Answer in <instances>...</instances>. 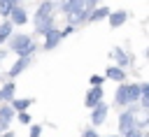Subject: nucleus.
I'll return each mask as SVG.
<instances>
[{
    "mask_svg": "<svg viewBox=\"0 0 149 137\" xmlns=\"http://www.w3.org/2000/svg\"><path fill=\"white\" fill-rule=\"evenodd\" d=\"M12 121V109L9 107H0V128H7Z\"/></svg>",
    "mask_w": 149,
    "mask_h": 137,
    "instance_id": "obj_9",
    "label": "nucleus"
},
{
    "mask_svg": "<svg viewBox=\"0 0 149 137\" xmlns=\"http://www.w3.org/2000/svg\"><path fill=\"white\" fill-rule=\"evenodd\" d=\"M119 128H121V132H126V130H130V128H137L135 111H123V114L119 116Z\"/></svg>",
    "mask_w": 149,
    "mask_h": 137,
    "instance_id": "obj_2",
    "label": "nucleus"
},
{
    "mask_svg": "<svg viewBox=\"0 0 149 137\" xmlns=\"http://www.w3.org/2000/svg\"><path fill=\"white\" fill-rule=\"evenodd\" d=\"M51 12H54V2H42L40 5V9H37V14H35V19H49L51 16Z\"/></svg>",
    "mask_w": 149,
    "mask_h": 137,
    "instance_id": "obj_6",
    "label": "nucleus"
},
{
    "mask_svg": "<svg viewBox=\"0 0 149 137\" xmlns=\"http://www.w3.org/2000/svg\"><path fill=\"white\" fill-rule=\"evenodd\" d=\"M35 28H37V33H47L49 28H51V16L49 19H35Z\"/></svg>",
    "mask_w": 149,
    "mask_h": 137,
    "instance_id": "obj_11",
    "label": "nucleus"
},
{
    "mask_svg": "<svg viewBox=\"0 0 149 137\" xmlns=\"http://www.w3.org/2000/svg\"><path fill=\"white\" fill-rule=\"evenodd\" d=\"M12 95H14V86H12V84H7V86H5L2 91H0V98H5V100H9Z\"/></svg>",
    "mask_w": 149,
    "mask_h": 137,
    "instance_id": "obj_19",
    "label": "nucleus"
},
{
    "mask_svg": "<svg viewBox=\"0 0 149 137\" xmlns=\"http://www.w3.org/2000/svg\"><path fill=\"white\" fill-rule=\"evenodd\" d=\"M28 104H30V100H14V107L16 109H26Z\"/></svg>",
    "mask_w": 149,
    "mask_h": 137,
    "instance_id": "obj_20",
    "label": "nucleus"
},
{
    "mask_svg": "<svg viewBox=\"0 0 149 137\" xmlns=\"http://www.w3.org/2000/svg\"><path fill=\"white\" fill-rule=\"evenodd\" d=\"M116 102H119V104H128V100H126V86H121V88L116 91Z\"/></svg>",
    "mask_w": 149,
    "mask_h": 137,
    "instance_id": "obj_18",
    "label": "nucleus"
},
{
    "mask_svg": "<svg viewBox=\"0 0 149 137\" xmlns=\"http://www.w3.org/2000/svg\"><path fill=\"white\" fill-rule=\"evenodd\" d=\"M14 7H16V0H0V16H9Z\"/></svg>",
    "mask_w": 149,
    "mask_h": 137,
    "instance_id": "obj_10",
    "label": "nucleus"
},
{
    "mask_svg": "<svg viewBox=\"0 0 149 137\" xmlns=\"http://www.w3.org/2000/svg\"><path fill=\"white\" fill-rule=\"evenodd\" d=\"M107 14H109V9L100 7V9H93V14H88V19H91V21H100V19H105Z\"/></svg>",
    "mask_w": 149,
    "mask_h": 137,
    "instance_id": "obj_15",
    "label": "nucleus"
},
{
    "mask_svg": "<svg viewBox=\"0 0 149 137\" xmlns=\"http://www.w3.org/2000/svg\"><path fill=\"white\" fill-rule=\"evenodd\" d=\"M126 137H142V132L137 128H130V130H126Z\"/></svg>",
    "mask_w": 149,
    "mask_h": 137,
    "instance_id": "obj_21",
    "label": "nucleus"
},
{
    "mask_svg": "<svg viewBox=\"0 0 149 137\" xmlns=\"http://www.w3.org/2000/svg\"><path fill=\"white\" fill-rule=\"evenodd\" d=\"M44 35H47V44H44V46H47V49H54V46H56V44H58V39H61V37H63V35H61V33H58V30H56V28H49V30H47V33H44Z\"/></svg>",
    "mask_w": 149,
    "mask_h": 137,
    "instance_id": "obj_5",
    "label": "nucleus"
},
{
    "mask_svg": "<svg viewBox=\"0 0 149 137\" xmlns=\"http://www.w3.org/2000/svg\"><path fill=\"white\" fill-rule=\"evenodd\" d=\"M9 16H12V21H14L16 26H23V23H26V19H28V16H26V12H23L21 7H14V9L9 12Z\"/></svg>",
    "mask_w": 149,
    "mask_h": 137,
    "instance_id": "obj_7",
    "label": "nucleus"
},
{
    "mask_svg": "<svg viewBox=\"0 0 149 137\" xmlns=\"http://www.w3.org/2000/svg\"><path fill=\"white\" fill-rule=\"evenodd\" d=\"M84 5H86V0H68L65 9H68V14H70V12H79V9H86Z\"/></svg>",
    "mask_w": 149,
    "mask_h": 137,
    "instance_id": "obj_12",
    "label": "nucleus"
},
{
    "mask_svg": "<svg viewBox=\"0 0 149 137\" xmlns=\"http://www.w3.org/2000/svg\"><path fill=\"white\" fill-rule=\"evenodd\" d=\"M100 98H102V88H93V91L86 95V107L98 104V102H100Z\"/></svg>",
    "mask_w": 149,
    "mask_h": 137,
    "instance_id": "obj_8",
    "label": "nucleus"
},
{
    "mask_svg": "<svg viewBox=\"0 0 149 137\" xmlns=\"http://www.w3.org/2000/svg\"><path fill=\"white\" fill-rule=\"evenodd\" d=\"M137 98H140V86H135V84H133V86H126V100L133 102V100H137Z\"/></svg>",
    "mask_w": 149,
    "mask_h": 137,
    "instance_id": "obj_13",
    "label": "nucleus"
},
{
    "mask_svg": "<svg viewBox=\"0 0 149 137\" xmlns=\"http://www.w3.org/2000/svg\"><path fill=\"white\" fill-rule=\"evenodd\" d=\"M95 2H98V0H86V5H84V7H93Z\"/></svg>",
    "mask_w": 149,
    "mask_h": 137,
    "instance_id": "obj_25",
    "label": "nucleus"
},
{
    "mask_svg": "<svg viewBox=\"0 0 149 137\" xmlns=\"http://www.w3.org/2000/svg\"><path fill=\"white\" fill-rule=\"evenodd\" d=\"M0 130H2V128H0Z\"/></svg>",
    "mask_w": 149,
    "mask_h": 137,
    "instance_id": "obj_27",
    "label": "nucleus"
},
{
    "mask_svg": "<svg viewBox=\"0 0 149 137\" xmlns=\"http://www.w3.org/2000/svg\"><path fill=\"white\" fill-rule=\"evenodd\" d=\"M123 70H119V67H109L107 70V79H114V81H123Z\"/></svg>",
    "mask_w": 149,
    "mask_h": 137,
    "instance_id": "obj_14",
    "label": "nucleus"
},
{
    "mask_svg": "<svg viewBox=\"0 0 149 137\" xmlns=\"http://www.w3.org/2000/svg\"><path fill=\"white\" fill-rule=\"evenodd\" d=\"M84 137H98V135H95L93 130H88V132H84Z\"/></svg>",
    "mask_w": 149,
    "mask_h": 137,
    "instance_id": "obj_26",
    "label": "nucleus"
},
{
    "mask_svg": "<svg viewBox=\"0 0 149 137\" xmlns=\"http://www.w3.org/2000/svg\"><path fill=\"white\" fill-rule=\"evenodd\" d=\"M100 81H102L100 77H91V84H95V86H100Z\"/></svg>",
    "mask_w": 149,
    "mask_h": 137,
    "instance_id": "obj_24",
    "label": "nucleus"
},
{
    "mask_svg": "<svg viewBox=\"0 0 149 137\" xmlns=\"http://www.w3.org/2000/svg\"><path fill=\"white\" fill-rule=\"evenodd\" d=\"M40 135V125H33V130H30V137H37Z\"/></svg>",
    "mask_w": 149,
    "mask_h": 137,
    "instance_id": "obj_23",
    "label": "nucleus"
},
{
    "mask_svg": "<svg viewBox=\"0 0 149 137\" xmlns=\"http://www.w3.org/2000/svg\"><path fill=\"white\" fill-rule=\"evenodd\" d=\"M109 16V26L112 28H119V26H123L126 23V19H128V14L121 9V12H114V14H107Z\"/></svg>",
    "mask_w": 149,
    "mask_h": 137,
    "instance_id": "obj_4",
    "label": "nucleus"
},
{
    "mask_svg": "<svg viewBox=\"0 0 149 137\" xmlns=\"http://www.w3.org/2000/svg\"><path fill=\"white\" fill-rule=\"evenodd\" d=\"M91 109H93V114H91V123H93V125H100V123L105 121V116H107V104L98 102V104H93Z\"/></svg>",
    "mask_w": 149,
    "mask_h": 137,
    "instance_id": "obj_3",
    "label": "nucleus"
},
{
    "mask_svg": "<svg viewBox=\"0 0 149 137\" xmlns=\"http://www.w3.org/2000/svg\"><path fill=\"white\" fill-rule=\"evenodd\" d=\"M26 63H28V58H23V56H21V60H19V63H16V65L9 70V77H16V74H19V72L26 67Z\"/></svg>",
    "mask_w": 149,
    "mask_h": 137,
    "instance_id": "obj_16",
    "label": "nucleus"
},
{
    "mask_svg": "<svg viewBox=\"0 0 149 137\" xmlns=\"http://www.w3.org/2000/svg\"><path fill=\"white\" fill-rule=\"evenodd\" d=\"M12 49H14L19 56L28 58V56L35 51V44H33L30 37H26V35H16V37H12Z\"/></svg>",
    "mask_w": 149,
    "mask_h": 137,
    "instance_id": "obj_1",
    "label": "nucleus"
},
{
    "mask_svg": "<svg viewBox=\"0 0 149 137\" xmlns=\"http://www.w3.org/2000/svg\"><path fill=\"white\" fill-rule=\"evenodd\" d=\"M9 33H12V23H2V26H0V42H2V39H7V37H9Z\"/></svg>",
    "mask_w": 149,
    "mask_h": 137,
    "instance_id": "obj_17",
    "label": "nucleus"
},
{
    "mask_svg": "<svg viewBox=\"0 0 149 137\" xmlns=\"http://www.w3.org/2000/svg\"><path fill=\"white\" fill-rule=\"evenodd\" d=\"M114 56H116L121 63H126V60H128V56H126V53H121V49H116V51H114Z\"/></svg>",
    "mask_w": 149,
    "mask_h": 137,
    "instance_id": "obj_22",
    "label": "nucleus"
}]
</instances>
